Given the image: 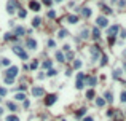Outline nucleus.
<instances>
[{"label": "nucleus", "mask_w": 126, "mask_h": 121, "mask_svg": "<svg viewBox=\"0 0 126 121\" xmlns=\"http://www.w3.org/2000/svg\"><path fill=\"white\" fill-rule=\"evenodd\" d=\"M13 51H15V53L18 54V56L21 57L23 60H27V53L24 51L23 48H21V46H13Z\"/></svg>", "instance_id": "1"}, {"label": "nucleus", "mask_w": 126, "mask_h": 121, "mask_svg": "<svg viewBox=\"0 0 126 121\" xmlns=\"http://www.w3.org/2000/svg\"><path fill=\"white\" fill-rule=\"evenodd\" d=\"M16 10H18V3H16L15 0H10V2L7 3V11L10 13V15H13Z\"/></svg>", "instance_id": "2"}, {"label": "nucleus", "mask_w": 126, "mask_h": 121, "mask_svg": "<svg viewBox=\"0 0 126 121\" xmlns=\"http://www.w3.org/2000/svg\"><path fill=\"white\" fill-rule=\"evenodd\" d=\"M83 80H85V73H78L77 75V84H75L77 89H81L83 88Z\"/></svg>", "instance_id": "3"}, {"label": "nucleus", "mask_w": 126, "mask_h": 121, "mask_svg": "<svg viewBox=\"0 0 126 121\" xmlns=\"http://www.w3.org/2000/svg\"><path fill=\"white\" fill-rule=\"evenodd\" d=\"M16 75H18V67H15V65H13V67H10V68L7 70V76H8V78H13V80H15Z\"/></svg>", "instance_id": "4"}, {"label": "nucleus", "mask_w": 126, "mask_h": 121, "mask_svg": "<svg viewBox=\"0 0 126 121\" xmlns=\"http://www.w3.org/2000/svg\"><path fill=\"white\" fill-rule=\"evenodd\" d=\"M91 56H93V60H97L99 59V54H101V51H99V48L97 46H91Z\"/></svg>", "instance_id": "5"}, {"label": "nucleus", "mask_w": 126, "mask_h": 121, "mask_svg": "<svg viewBox=\"0 0 126 121\" xmlns=\"http://www.w3.org/2000/svg\"><path fill=\"white\" fill-rule=\"evenodd\" d=\"M32 94H34L35 97H42V96H45V89H43V88H34V89H32Z\"/></svg>", "instance_id": "6"}, {"label": "nucleus", "mask_w": 126, "mask_h": 121, "mask_svg": "<svg viewBox=\"0 0 126 121\" xmlns=\"http://www.w3.org/2000/svg\"><path fill=\"white\" fill-rule=\"evenodd\" d=\"M96 23H97V26H99V27H107L109 21H107V18H104V16H99Z\"/></svg>", "instance_id": "7"}, {"label": "nucleus", "mask_w": 126, "mask_h": 121, "mask_svg": "<svg viewBox=\"0 0 126 121\" xmlns=\"http://www.w3.org/2000/svg\"><path fill=\"white\" fill-rule=\"evenodd\" d=\"M56 96H54V94H50V96H48V97H46L45 99V104H46V105H48V107H50V105H53V104L54 102H56Z\"/></svg>", "instance_id": "8"}, {"label": "nucleus", "mask_w": 126, "mask_h": 121, "mask_svg": "<svg viewBox=\"0 0 126 121\" xmlns=\"http://www.w3.org/2000/svg\"><path fill=\"white\" fill-rule=\"evenodd\" d=\"M29 7H31V10H34V11H40V3L35 2V0H31V2H29Z\"/></svg>", "instance_id": "9"}, {"label": "nucleus", "mask_w": 126, "mask_h": 121, "mask_svg": "<svg viewBox=\"0 0 126 121\" xmlns=\"http://www.w3.org/2000/svg\"><path fill=\"white\" fill-rule=\"evenodd\" d=\"M26 45H27V48H29V49H35V48H37V42H35L34 38H29V40L26 42Z\"/></svg>", "instance_id": "10"}, {"label": "nucleus", "mask_w": 126, "mask_h": 121, "mask_svg": "<svg viewBox=\"0 0 126 121\" xmlns=\"http://www.w3.org/2000/svg\"><path fill=\"white\" fill-rule=\"evenodd\" d=\"M118 29H120L118 26H112V27H109L107 32H109V35H110V37H113V35L117 34V32H118Z\"/></svg>", "instance_id": "11"}, {"label": "nucleus", "mask_w": 126, "mask_h": 121, "mask_svg": "<svg viewBox=\"0 0 126 121\" xmlns=\"http://www.w3.org/2000/svg\"><path fill=\"white\" fill-rule=\"evenodd\" d=\"M24 32H26V29H24V27H16V29H15V34L18 35V37H23Z\"/></svg>", "instance_id": "12"}, {"label": "nucleus", "mask_w": 126, "mask_h": 121, "mask_svg": "<svg viewBox=\"0 0 126 121\" xmlns=\"http://www.w3.org/2000/svg\"><path fill=\"white\" fill-rule=\"evenodd\" d=\"M99 37H101L99 29H97V27H94V29H93V38H94V40H99Z\"/></svg>", "instance_id": "13"}, {"label": "nucleus", "mask_w": 126, "mask_h": 121, "mask_svg": "<svg viewBox=\"0 0 126 121\" xmlns=\"http://www.w3.org/2000/svg\"><path fill=\"white\" fill-rule=\"evenodd\" d=\"M67 21H69L70 24H75V23H78V16H73V15H70V16H67Z\"/></svg>", "instance_id": "14"}, {"label": "nucleus", "mask_w": 126, "mask_h": 121, "mask_svg": "<svg viewBox=\"0 0 126 121\" xmlns=\"http://www.w3.org/2000/svg\"><path fill=\"white\" fill-rule=\"evenodd\" d=\"M104 97H105V100H107V102H112V100H113V94H112L110 91H107V92L104 94Z\"/></svg>", "instance_id": "15"}, {"label": "nucleus", "mask_w": 126, "mask_h": 121, "mask_svg": "<svg viewBox=\"0 0 126 121\" xmlns=\"http://www.w3.org/2000/svg\"><path fill=\"white\" fill-rule=\"evenodd\" d=\"M81 15H83L85 18H89V16H91V10H89V8H83V10H81Z\"/></svg>", "instance_id": "16"}, {"label": "nucleus", "mask_w": 126, "mask_h": 121, "mask_svg": "<svg viewBox=\"0 0 126 121\" xmlns=\"http://www.w3.org/2000/svg\"><path fill=\"white\" fill-rule=\"evenodd\" d=\"M67 35H69V34H67V30H65V29H61L59 32H57V37H59V38H64V37H67Z\"/></svg>", "instance_id": "17"}, {"label": "nucleus", "mask_w": 126, "mask_h": 121, "mask_svg": "<svg viewBox=\"0 0 126 121\" xmlns=\"http://www.w3.org/2000/svg\"><path fill=\"white\" fill-rule=\"evenodd\" d=\"M56 59L59 60V62H64V60H65V57H64V54H62L61 51H57V53H56Z\"/></svg>", "instance_id": "18"}, {"label": "nucleus", "mask_w": 126, "mask_h": 121, "mask_svg": "<svg viewBox=\"0 0 126 121\" xmlns=\"http://www.w3.org/2000/svg\"><path fill=\"white\" fill-rule=\"evenodd\" d=\"M96 81H97L96 76H88V84L89 86H96Z\"/></svg>", "instance_id": "19"}, {"label": "nucleus", "mask_w": 126, "mask_h": 121, "mask_svg": "<svg viewBox=\"0 0 126 121\" xmlns=\"http://www.w3.org/2000/svg\"><path fill=\"white\" fill-rule=\"evenodd\" d=\"M40 23H42V19H40V18H34L32 26H34V27H38V26H40Z\"/></svg>", "instance_id": "20"}, {"label": "nucleus", "mask_w": 126, "mask_h": 121, "mask_svg": "<svg viewBox=\"0 0 126 121\" xmlns=\"http://www.w3.org/2000/svg\"><path fill=\"white\" fill-rule=\"evenodd\" d=\"M15 99H16V100H26V96H24V92H23V94L19 92V94L15 96Z\"/></svg>", "instance_id": "21"}, {"label": "nucleus", "mask_w": 126, "mask_h": 121, "mask_svg": "<svg viewBox=\"0 0 126 121\" xmlns=\"http://www.w3.org/2000/svg\"><path fill=\"white\" fill-rule=\"evenodd\" d=\"M85 112H86V110H85V108H80V110H78V112H77V113H75V116H77V118H81V116H83V115H85Z\"/></svg>", "instance_id": "22"}, {"label": "nucleus", "mask_w": 126, "mask_h": 121, "mask_svg": "<svg viewBox=\"0 0 126 121\" xmlns=\"http://www.w3.org/2000/svg\"><path fill=\"white\" fill-rule=\"evenodd\" d=\"M96 105L97 107H104L105 105V100H104V99H97V100H96Z\"/></svg>", "instance_id": "23"}, {"label": "nucleus", "mask_w": 126, "mask_h": 121, "mask_svg": "<svg viewBox=\"0 0 126 121\" xmlns=\"http://www.w3.org/2000/svg\"><path fill=\"white\" fill-rule=\"evenodd\" d=\"M7 121H19V118L16 115H10V116H7Z\"/></svg>", "instance_id": "24"}, {"label": "nucleus", "mask_w": 126, "mask_h": 121, "mask_svg": "<svg viewBox=\"0 0 126 121\" xmlns=\"http://www.w3.org/2000/svg\"><path fill=\"white\" fill-rule=\"evenodd\" d=\"M88 34H89V30L88 29H83V30H81V38H88Z\"/></svg>", "instance_id": "25"}, {"label": "nucleus", "mask_w": 126, "mask_h": 121, "mask_svg": "<svg viewBox=\"0 0 126 121\" xmlns=\"http://www.w3.org/2000/svg\"><path fill=\"white\" fill-rule=\"evenodd\" d=\"M86 97H88V99H93V97H94V91H93V89L86 91Z\"/></svg>", "instance_id": "26"}, {"label": "nucleus", "mask_w": 126, "mask_h": 121, "mask_svg": "<svg viewBox=\"0 0 126 121\" xmlns=\"http://www.w3.org/2000/svg\"><path fill=\"white\" fill-rule=\"evenodd\" d=\"M43 68H51V60H45L43 62Z\"/></svg>", "instance_id": "27"}, {"label": "nucleus", "mask_w": 126, "mask_h": 121, "mask_svg": "<svg viewBox=\"0 0 126 121\" xmlns=\"http://www.w3.org/2000/svg\"><path fill=\"white\" fill-rule=\"evenodd\" d=\"M81 67V60H75L73 62V68H80Z\"/></svg>", "instance_id": "28"}, {"label": "nucleus", "mask_w": 126, "mask_h": 121, "mask_svg": "<svg viewBox=\"0 0 126 121\" xmlns=\"http://www.w3.org/2000/svg\"><path fill=\"white\" fill-rule=\"evenodd\" d=\"M18 15H19V18H26V16H27V11H26V10H21Z\"/></svg>", "instance_id": "29"}, {"label": "nucleus", "mask_w": 126, "mask_h": 121, "mask_svg": "<svg viewBox=\"0 0 126 121\" xmlns=\"http://www.w3.org/2000/svg\"><path fill=\"white\" fill-rule=\"evenodd\" d=\"M101 7H102V10H104L105 13H112V10H110L109 7H105V5H102V3H101Z\"/></svg>", "instance_id": "30"}, {"label": "nucleus", "mask_w": 126, "mask_h": 121, "mask_svg": "<svg viewBox=\"0 0 126 121\" xmlns=\"http://www.w3.org/2000/svg\"><path fill=\"white\" fill-rule=\"evenodd\" d=\"M56 70H53V68H50V70H48V76H54V75H56Z\"/></svg>", "instance_id": "31"}, {"label": "nucleus", "mask_w": 126, "mask_h": 121, "mask_svg": "<svg viewBox=\"0 0 126 121\" xmlns=\"http://www.w3.org/2000/svg\"><path fill=\"white\" fill-rule=\"evenodd\" d=\"M7 105H8V108H10V110H16V105H15L13 102H8Z\"/></svg>", "instance_id": "32"}, {"label": "nucleus", "mask_w": 126, "mask_h": 121, "mask_svg": "<svg viewBox=\"0 0 126 121\" xmlns=\"http://www.w3.org/2000/svg\"><path fill=\"white\" fill-rule=\"evenodd\" d=\"M13 81H15L13 78H8V76H5V83H7V84H11Z\"/></svg>", "instance_id": "33"}, {"label": "nucleus", "mask_w": 126, "mask_h": 121, "mask_svg": "<svg viewBox=\"0 0 126 121\" xmlns=\"http://www.w3.org/2000/svg\"><path fill=\"white\" fill-rule=\"evenodd\" d=\"M0 64H3V65H10V59H2V60H0Z\"/></svg>", "instance_id": "34"}, {"label": "nucleus", "mask_w": 126, "mask_h": 121, "mask_svg": "<svg viewBox=\"0 0 126 121\" xmlns=\"http://www.w3.org/2000/svg\"><path fill=\"white\" fill-rule=\"evenodd\" d=\"M120 75H121V70H115V72H113V76H115V78H120Z\"/></svg>", "instance_id": "35"}, {"label": "nucleus", "mask_w": 126, "mask_h": 121, "mask_svg": "<svg viewBox=\"0 0 126 121\" xmlns=\"http://www.w3.org/2000/svg\"><path fill=\"white\" fill-rule=\"evenodd\" d=\"M107 64V56H102V60H101V65H105Z\"/></svg>", "instance_id": "36"}, {"label": "nucleus", "mask_w": 126, "mask_h": 121, "mask_svg": "<svg viewBox=\"0 0 126 121\" xmlns=\"http://www.w3.org/2000/svg\"><path fill=\"white\" fill-rule=\"evenodd\" d=\"M37 67H38V62H37V60H34V62L31 64V68H37Z\"/></svg>", "instance_id": "37"}, {"label": "nucleus", "mask_w": 126, "mask_h": 121, "mask_svg": "<svg viewBox=\"0 0 126 121\" xmlns=\"http://www.w3.org/2000/svg\"><path fill=\"white\" fill-rule=\"evenodd\" d=\"M48 18H51V19L56 18V13H54V11H50V13H48Z\"/></svg>", "instance_id": "38"}, {"label": "nucleus", "mask_w": 126, "mask_h": 121, "mask_svg": "<svg viewBox=\"0 0 126 121\" xmlns=\"http://www.w3.org/2000/svg\"><path fill=\"white\" fill-rule=\"evenodd\" d=\"M3 38H5V40H11L13 35H11V34H5V37H3Z\"/></svg>", "instance_id": "39"}, {"label": "nucleus", "mask_w": 126, "mask_h": 121, "mask_svg": "<svg viewBox=\"0 0 126 121\" xmlns=\"http://www.w3.org/2000/svg\"><path fill=\"white\" fill-rule=\"evenodd\" d=\"M121 100H123V102H126V91H123V92H121Z\"/></svg>", "instance_id": "40"}, {"label": "nucleus", "mask_w": 126, "mask_h": 121, "mask_svg": "<svg viewBox=\"0 0 126 121\" xmlns=\"http://www.w3.org/2000/svg\"><path fill=\"white\" fill-rule=\"evenodd\" d=\"M7 94V89H3V88H0V97H2V96H5Z\"/></svg>", "instance_id": "41"}, {"label": "nucleus", "mask_w": 126, "mask_h": 121, "mask_svg": "<svg viewBox=\"0 0 126 121\" xmlns=\"http://www.w3.org/2000/svg\"><path fill=\"white\" fill-rule=\"evenodd\" d=\"M109 43H110V45H113V43H115V37H109Z\"/></svg>", "instance_id": "42"}, {"label": "nucleus", "mask_w": 126, "mask_h": 121, "mask_svg": "<svg viewBox=\"0 0 126 121\" xmlns=\"http://www.w3.org/2000/svg\"><path fill=\"white\" fill-rule=\"evenodd\" d=\"M43 3H45V5H48V7H50V5H51V0H43Z\"/></svg>", "instance_id": "43"}, {"label": "nucleus", "mask_w": 126, "mask_h": 121, "mask_svg": "<svg viewBox=\"0 0 126 121\" xmlns=\"http://www.w3.org/2000/svg\"><path fill=\"white\" fill-rule=\"evenodd\" d=\"M85 121H94V120H93L91 116H88V118H85Z\"/></svg>", "instance_id": "44"}, {"label": "nucleus", "mask_w": 126, "mask_h": 121, "mask_svg": "<svg viewBox=\"0 0 126 121\" xmlns=\"http://www.w3.org/2000/svg\"><path fill=\"white\" fill-rule=\"evenodd\" d=\"M2 113H3V110H2V108H0V115H2Z\"/></svg>", "instance_id": "45"}, {"label": "nucleus", "mask_w": 126, "mask_h": 121, "mask_svg": "<svg viewBox=\"0 0 126 121\" xmlns=\"http://www.w3.org/2000/svg\"><path fill=\"white\" fill-rule=\"evenodd\" d=\"M123 54H125V57H126V49H125V53H123Z\"/></svg>", "instance_id": "46"}, {"label": "nucleus", "mask_w": 126, "mask_h": 121, "mask_svg": "<svg viewBox=\"0 0 126 121\" xmlns=\"http://www.w3.org/2000/svg\"><path fill=\"white\" fill-rule=\"evenodd\" d=\"M125 72H126V64H125Z\"/></svg>", "instance_id": "47"}, {"label": "nucleus", "mask_w": 126, "mask_h": 121, "mask_svg": "<svg viewBox=\"0 0 126 121\" xmlns=\"http://www.w3.org/2000/svg\"><path fill=\"white\" fill-rule=\"evenodd\" d=\"M56 2H62V0H56Z\"/></svg>", "instance_id": "48"}, {"label": "nucleus", "mask_w": 126, "mask_h": 121, "mask_svg": "<svg viewBox=\"0 0 126 121\" xmlns=\"http://www.w3.org/2000/svg\"><path fill=\"white\" fill-rule=\"evenodd\" d=\"M0 100H2V97H0Z\"/></svg>", "instance_id": "49"}, {"label": "nucleus", "mask_w": 126, "mask_h": 121, "mask_svg": "<svg viewBox=\"0 0 126 121\" xmlns=\"http://www.w3.org/2000/svg\"><path fill=\"white\" fill-rule=\"evenodd\" d=\"M0 60H2V59H0Z\"/></svg>", "instance_id": "50"}]
</instances>
